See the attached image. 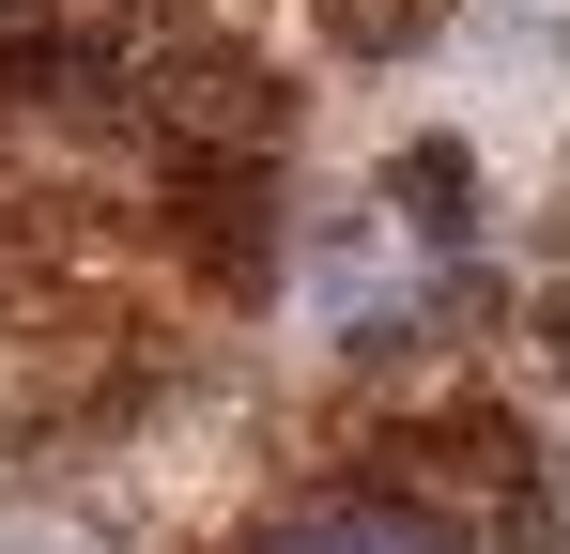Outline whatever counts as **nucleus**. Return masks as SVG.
Masks as SVG:
<instances>
[{
	"label": "nucleus",
	"instance_id": "nucleus-1",
	"mask_svg": "<svg viewBox=\"0 0 570 554\" xmlns=\"http://www.w3.org/2000/svg\"><path fill=\"white\" fill-rule=\"evenodd\" d=\"M247 554H463V524L416 508V493H308V508H278Z\"/></svg>",
	"mask_w": 570,
	"mask_h": 554
}]
</instances>
